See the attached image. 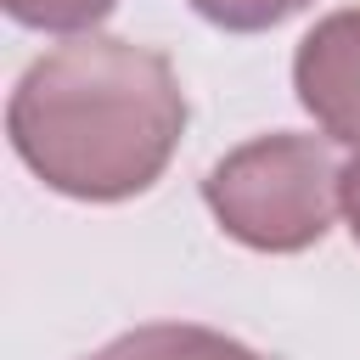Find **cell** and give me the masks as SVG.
I'll return each mask as SVG.
<instances>
[{"mask_svg": "<svg viewBox=\"0 0 360 360\" xmlns=\"http://www.w3.org/2000/svg\"><path fill=\"white\" fill-rule=\"evenodd\" d=\"M343 214H349V231H354V242H360V158L343 169Z\"/></svg>", "mask_w": 360, "mask_h": 360, "instance_id": "cell-7", "label": "cell"}, {"mask_svg": "<svg viewBox=\"0 0 360 360\" xmlns=\"http://www.w3.org/2000/svg\"><path fill=\"white\" fill-rule=\"evenodd\" d=\"M90 360H264L253 354L248 343L225 338V332H208V326H135L124 338H112L107 349H96Z\"/></svg>", "mask_w": 360, "mask_h": 360, "instance_id": "cell-4", "label": "cell"}, {"mask_svg": "<svg viewBox=\"0 0 360 360\" xmlns=\"http://www.w3.org/2000/svg\"><path fill=\"white\" fill-rule=\"evenodd\" d=\"M214 219L264 253H298L326 236L343 202V169L315 135H264L219 158L202 180Z\"/></svg>", "mask_w": 360, "mask_h": 360, "instance_id": "cell-2", "label": "cell"}, {"mask_svg": "<svg viewBox=\"0 0 360 360\" xmlns=\"http://www.w3.org/2000/svg\"><path fill=\"white\" fill-rule=\"evenodd\" d=\"M208 22H219V28H270V22H281L287 11H298L304 0H191Z\"/></svg>", "mask_w": 360, "mask_h": 360, "instance_id": "cell-6", "label": "cell"}, {"mask_svg": "<svg viewBox=\"0 0 360 360\" xmlns=\"http://www.w3.org/2000/svg\"><path fill=\"white\" fill-rule=\"evenodd\" d=\"M292 84L326 135L360 146V6L332 11L326 22H315L304 34Z\"/></svg>", "mask_w": 360, "mask_h": 360, "instance_id": "cell-3", "label": "cell"}, {"mask_svg": "<svg viewBox=\"0 0 360 360\" xmlns=\"http://www.w3.org/2000/svg\"><path fill=\"white\" fill-rule=\"evenodd\" d=\"M6 11L28 28H90L112 11V0H6Z\"/></svg>", "mask_w": 360, "mask_h": 360, "instance_id": "cell-5", "label": "cell"}, {"mask_svg": "<svg viewBox=\"0 0 360 360\" xmlns=\"http://www.w3.org/2000/svg\"><path fill=\"white\" fill-rule=\"evenodd\" d=\"M6 129L17 158L45 186L112 202L163 174L186 129V96L169 56L84 34L45 51L17 79Z\"/></svg>", "mask_w": 360, "mask_h": 360, "instance_id": "cell-1", "label": "cell"}]
</instances>
